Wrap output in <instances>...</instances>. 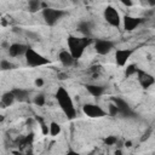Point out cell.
<instances>
[{
  "label": "cell",
  "mask_w": 155,
  "mask_h": 155,
  "mask_svg": "<svg viewBox=\"0 0 155 155\" xmlns=\"http://www.w3.org/2000/svg\"><path fill=\"white\" fill-rule=\"evenodd\" d=\"M42 85H44V80H42V79H40V78H39V79H36V80H35V86L41 87Z\"/></svg>",
  "instance_id": "4316f807"
},
{
  "label": "cell",
  "mask_w": 155,
  "mask_h": 155,
  "mask_svg": "<svg viewBox=\"0 0 155 155\" xmlns=\"http://www.w3.org/2000/svg\"><path fill=\"white\" fill-rule=\"evenodd\" d=\"M120 1H121V4H124V5L127 6V7L133 6V1H132V0H120Z\"/></svg>",
  "instance_id": "484cf974"
},
{
  "label": "cell",
  "mask_w": 155,
  "mask_h": 155,
  "mask_svg": "<svg viewBox=\"0 0 155 155\" xmlns=\"http://www.w3.org/2000/svg\"><path fill=\"white\" fill-rule=\"evenodd\" d=\"M113 103L116 105V108H117V110H119V114H121V115H124V116H131V115H133V111H132V109L130 108V105L124 101V99H121V98H113Z\"/></svg>",
  "instance_id": "52a82bcc"
},
{
  "label": "cell",
  "mask_w": 155,
  "mask_h": 155,
  "mask_svg": "<svg viewBox=\"0 0 155 155\" xmlns=\"http://www.w3.org/2000/svg\"><path fill=\"white\" fill-rule=\"evenodd\" d=\"M34 103H35L36 105H39V107L44 105V104H45V97H44L42 94H38V96L34 98Z\"/></svg>",
  "instance_id": "7402d4cb"
},
{
  "label": "cell",
  "mask_w": 155,
  "mask_h": 155,
  "mask_svg": "<svg viewBox=\"0 0 155 155\" xmlns=\"http://www.w3.org/2000/svg\"><path fill=\"white\" fill-rule=\"evenodd\" d=\"M41 6V2L40 0H29L28 1V7H29V11L30 12H36Z\"/></svg>",
  "instance_id": "d6986e66"
},
{
  "label": "cell",
  "mask_w": 155,
  "mask_h": 155,
  "mask_svg": "<svg viewBox=\"0 0 155 155\" xmlns=\"http://www.w3.org/2000/svg\"><path fill=\"white\" fill-rule=\"evenodd\" d=\"M12 68H13V64L10 63L8 61L2 59V61L0 62V69H2V70H8V69H12Z\"/></svg>",
  "instance_id": "44dd1931"
},
{
  "label": "cell",
  "mask_w": 155,
  "mask_h": 155,
  "mask_svg": "<svg viewBox=\"0 0 155 155\" xmlns=\"http://www.w3.org/2000/svg\"><path fill=\"white\" fill-rule=\"evenodd\" d=\"M56 99L58 101V104H59L61 109L63 110V113L67 115V117L74 119L76 115V110L74 108V103H73L70 94L68 93V91L64 87H58V90L56 92Z\"/></svg>",
  "instance_id": "6da1fadb"
},
{
  "label": "cell",
  "mask_w": 155,
  "mask_h": 155,
  "mask_svg": "<svg viewBox=\"0 0 155 155\" xmlns=\"http://www.w3.org/2000/svg\"><path fill=\"white\" fill-rule=\"evenodd\" d=\"M25 50H27V46L23 44H12L8 47V54L11 57H17L19 54L25 53Z\"/></svg>",
  "instance_id": "4fadbf2b"
},
{
  "label": "cell",
  "mask_w": 155,
  "mask_h": 155,
  "mask_svg": "<svg viewBox=\"0 0 155 155\" xmlns=\"http://www.w3.org/2000/svg\"><path fill=\"white\" fill-rule=\"evenodd\" d=\"M38 121H40V126H41V131H42V133H44V134H48V126H47L41 119H39V117H38Z\"/></svg>",
  "instance_id": "d4e9b609"
},
{
  "label": "cell",
  "mask_w": 155,
  "mask_h": 155,
  "mask_svg": "<svg viewBox=\"0 0 155 155\" xmlns=\"http://www.w3.org/2000/svg\"><path fill=\"white\" fill-rule=\"evenodd\" d=\"M2 120H4V116H2V115H0V121H2Z\"/></svg>",
  "instance_id": "f546056e"
},
{
  "label": "cell",
  "mask_w": 155,
  "mask_h": 155,
  "mask_svg": "<svg viewBox=\"0 0 155 155\" xmlns=\"http://www.w3.org/2000/svg\"><path fill=\"white\" fill-rule=\"evenodd\" d=\"M109 114H110L111 116H116V115L119 114V110H117V108H116V105H115L114 103L109 104Z\"/></svg>",
  "instance_id": "cb8c5ba5"
},
{
  "label": "cell",
  "mask_w": 155,
  "mask_h": 155,
  "mask_svg": "<svg viewBox=\"0 0 155 155\" xmlns=\"http://www.w3.org/2000/svg\"><path fill=\"white\" fill-rule=\"evenodd\" d=\"M138 75H139V82H140V85L144 87V88H148L149 86H151L153 84H154V78L151 76V75H149V74H147V73H144V71H142V70H139L138 69Z\"/></svg>",
  "instance_id": "7c38bea8"
},
{
  "label": "cell",
  "mask_w": 155,
  "mask_h": 155,
  "mask_svg": "<svg viewBox=\"0 0 155 155\" xmlns=\"http://www.w3.org/2000/svg\"><path fill=\"white\" fill-rule=\"evenodd\" d=\"M114 44L109 40H97L94 44V50L98 54H107L111 51Z\"/></svg>",
  "instance_id": "ba28073f"
},
{
  "label": "cell",
  "mask_w": 155,
  "mask_h": 155,
  "mask_svg": "<svg viewBox=\"0 0 155 155\" xmlns=\"http://www.w3.org/2000/svg\"><path fill=\"white\" fill-rule=\"evenodd\" d=\"M104 18L105 21L113 25V27H119L120 25V22H121V18H120V15L119 12L111 7V6H107L105 10H104Z\"/></svg>",
  "instance_id": "5b68a950"
},
{
  "label": "cell",
  "mask_w": 155,
  "mask_h": 155,
  "mask_svg": "<svg viewBox=\"0 0 155 155\" xmlns=\"http://www.w3.org/2000/svg\"><path fill=\"white\" fill-rule=\"evenodd\" d=\"M116 142H117V138H116L115 136H109V137H107V138L104 139V143H105L107 145H114Z\"/></svg>",
  "instance_id": "603a6c76"
},
{
  "label": "cell",
  "mask_w": 155,
  "mask_h": 155,
  "mask_svg": "<svg viewBox=\"0 0 155 155\" xmlns=\"http://www.w3.org/2000/svg\"><path fill=\"white\" fill-rule=\"evenodd\" d=\"M86 88H87V91H88L92 96H94V97H99V96H102L103 92H104V87H102V86H99V85H86Z\"/></svg>",
  "instance_id": "5bb4252c"
},
{
  "label": "cell",
  "mask_w": 155,
  "mask_h": 155,
  "mask_svg": "<svg viewBox=\"0 0 155 155\" xmlns=\"http://www.w3.org/2000/svg\"><path fill=\"white\" fill-rule=\"evenodd\" d=\"M138 71V68L136 64H130L128 67H126V75L127 76H131L133 74H136Z\"/></svg>",
  "instance_id": "ffe728a7"
},
{
  "label": "cell",
  "mask_w": 155,
  "mask_h": 155,
  "mask_svg": "<svg viewBox=\"0 0 155 155\" xmlns=\"http://www.w3.org/2000/svg\"><path fill=\"white\" fill-rule=\"evenodd\" d=\"M133 53V50H130V48H122V50H117L116 53H115V61H116V64L122 67L126 64V62L128 61V58L131 57V54Z\"/></svg>",
  "instance_id": "9c48e42d"
},
{
  "label": "cell",
  "mask_w": 155,
  "mask_h": 155,
  "mask_svg": "<svg viewBox=\"0 0 155 155\" xmlns=\"http://www.w3.org/2000/svg\"><path fill=\"white\" fill-rule=\"evenodd\" d=\"M24 54H25L27 63L29 65H31V67H40V65H45V64H48L50 63L48 58H45L42 54L38 53L31 47H27Z\"/></svg>",
  "instance_id": "3957f363"
},
{
  "label": "cell",
  "mask_w": 155,
  "mask_h": 155,
  "mask_svg": "<svg viewBox=\"0 0 155 155\" xmlns=\"http://www.w3.org/2000/svg\"><path fill=\"white\" fill-rule=\"evenodd\" d=\"M148 2H149V5H151V6H154L155 5V0H147Z\"/></svg>",
  "instance_id": "83f0119b"
},
{
  "label": "cell",
  "mask_w": 155,
  "mask_h": 155,
  "mask_svg": "<svg viewBox=\"0 0 155 155\" xmlns=\"http://www.w3.org/2000/svg\"><path fill=\"white\" fill-rule=\"evenodd\" d=\"M15 99H16V98H15L12 91H11V92H6V93H4L2 97H1V105H2V108H5V107H10V105L13 103Z\"/></svg>",
  "instance_id": "9a60e30c"
},
{
  "label": "cell",
  "mask_w": 155,
  "mask_h": 155,
  "mask_svg": "<svg viewBox=\"0 0 155 155\" xmlns=\"http://www.w3.org/2000/svg\"><path fill=\"white\" fill-rule=\"evenodd\" d=\"M64 15H65L64 11H62V10H56V8H50V7H45L44 11H42V17H44L45 22H46L48 25L56 24Z\"/></svg>",
  "instance_id": "277c9868"
},
{
  "label": "cell",
  "mask_w": 155,
  "mask_h": 155,
  "mask_svg": "<svg viewBox=\"0 0 155 155\" xmlns=\"http://www.w3.org/2000/svg\"><path fill=\"white\" fill-rule=\"evenodd\" d=\"M48 133L51 136H58L61 133V126L57 124V122H51L50 126H48Z\"/></svg>",
  "instance_id": "ac0fdd59"
},
{
  "label": "cell",
  "mask_w": 155,
  "mask_h": 155,
  "mask_svg": "<svg viewBox=\"0 0 155 155\" xmlns=\"http://www.w3.org/2000/svg\"><path fill=\"white\" fill-rule=\"evenodd\" d=\"M91 42L90 38H78V36H69L68 38V46H69V52L71 53V56L78 59L81 57V54L84 53L86 46H88V44Z\"/></svg>",
  "instance_id": "7a4b0ae2"
},
{
  "label": "cell",
  "mask_w": 155,
  "mask_h": 155,
  "mask_svg": "<svg viewBox=\"0 0 155 155\" xmlns=\"http://www.w3.org/2000/svg\"><path fill=\"white\" fill-rule=\"evenodd\" d=\"M12 93H13L15 98L18 99V101H25L28 98V91L22 90V88H15L12 91Z\"/></svg>",
  "instance_id": "2e32d148"
},
{
  "label": "cell",
  "mask_w": 155,
  "mask_h": 155,
  "mask_svg": "<svg viewBox=\"0 0 155 155\" xmlns=\"http://www.w3.org/2000/svg\"><path fill=\"white\" fill-rule=\"evenodd\" d=\"M144 19L143 18H138V17H131V16H126L124 18V27H125V30L127 31H131L133 29H136Z\"/></svg>",
  "instance_id": "30bf717a"
},
{
  "label": "cell",
  "mask_w": 155,
  "mask_h": 155,
  "mask_svg": "<svg viewBox=\"0 0 155 155\" xmlns=\"http://www.w3.org/2000/svg\"><path fill=\"white\" fill-rule=\"evenodd\" d=\"M91 29H92V25H91V23L90 22H81L80 24H79V27H78V30L80 31V33H82L84 35H88L90 33H91Z\"/></svg>",
  "instance_id": "e0dca14e"
},
{
  "label": "cell",
  "mask_w": 155,
  "mask_h": 155,
  "mask_svg": "<svg viewBox=\"0 0 155 155\" xmlns=\"http://www.w3.org/2000/svg\"><path fill=\"white\" fill-rule=\"evenodd\" d=\"M82 111L88 117H102L105 115V111L97 104H85L82 107Z\"/></svg>",
  "instance_id": "8992f818"
},
{
  "label": "cell",
  "mask_w": 155,
  "mask_h": 155,
  "mask_svg": "<svg viewBox=\"0 0 155 155\" xmlns=\"http://www.w3.org/2000/svg\"><path fill=\"white\" fill-rule=\"evenodd\" d=\"M58 58H59L61 63H62L63 65H65V67L73 65V64H74V61H75V58L71 56V53H70L69 51H67V50L61 51L59 54H58Z\"/></svg>",
  "instance_id": "8fae6325"
},
{
  "label": "cell",
  "mask_w": 155,
  "mask_h": 155,
  "mask_svg": "<svg viewBox=\"0 0 155 155\" xmlns=\"http://www.w3.org/2000/svg\"><path fill=\"white\" fill-rule=\"evenodd\" d=\"M131 145H132V143H131L130 140H127V142L125 143V147H127V148H128V147H131Z\"/></svg>",
  "instance_id": "f1b7e54d"
}]
</instances>
